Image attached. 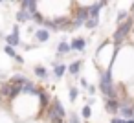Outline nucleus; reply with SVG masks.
I'll use <instances>...</instances> for the list:
<instances>
[{
  "label": "nucleus",
  "instance_id": "1",
  "mask_svg": "<svg viewBox=\"0 0 134 123\" xmlns=\"http://www.w3.org/2000/svg\"><path fill=\"white\" fill-rule=\"evenodd\" d=\"M132 26H134V19L132 17H127L121 24H118V28H116V31H114V42L119 46L127 37H129V33H130V30H132Z\"/></svg>",
  "mask_w": 134,
  "mask_h": 123
},
{
  "label": "nucleus",
  "instance_id": "2",
  "mask_svg": "<svg viewBox=\"0 0 134 123\" xmlns=\"http://www.w3.org/2000/svg\"><path fill=\"white\" fill-rule=\"evenodd\" d=\"M33 39H35V42H37V44L48 42V41H50V31H48V30H44V28H41V30H35V35H33Z\"/></svg>",
  "mask_w": 134,
  "mask_h": 123
},
{
  "label": "nucleus",
  "instance_id": "3",
  "mask_svg": "<svg viewBox=\"0 0 134 123\" xmlns=\"http://www.w3.org/2000/svg\"><path fill=\"white\" fill-rule=\"evenodd\" d=\"M20 9L33 15L37 11V0H20Z\"/></svg>",
  "mask_w": 134,
  "mask_h": 123
},
{
  "label": "nucleus",
  "instance_id": "4",
  "mask_svg": "<svg viewBox=\"0 0 134 123\" xmlns=\"http://www.w3.org/2000/svg\"><path fill=\"white\" fill-rule=\"evenodd\" d=\"M85 48H86V41L83 37H75L70 42V50L72 52H85Z\"/></svg>",
  "mask_w": 134,
  "mask_h": 123
},
{
  "label": "nucleus",
  "instance_id": "5",
  "mask_svg": "<svg viewBox=\"0 0 134 123\" xmlns=\"http://www.w3.org/2000/svg\"><path fill=\"white\" fill-rule=\"evenodd\" d=\"M52 68H53V75H55L57 79H63L64 74H66V68H68V66H66L64 63H57V61H55V63L52 64Z\"/></svg>",
  "mask_w": 134,
  "mask_h": 123
},
{
  "label": "nucleus",
  "instance_id": "6",
  "mask_svg": "<svg viewBox=\"0 0 134 123\" xmlns=\"http://www.w3.org/2000/svg\"><path fill=\"white\" fill-rule=\"evenodd\" d=\"M81 68H83V59H77V61H74V63L66 68V72H68L70 75L77 77V75H79V72H81Z\"/></svg>",
  "mask_w": 134,
  "mask_h": 123
},
{
  "label": "nucleus",
  "instance_id": "7",
  "mask_svg": "<svg viewBox=\"0 0 134 123\" xmlns=\"http://www.w3.org/2000/svg\"><path fill=\"white\" fill-rule=\"evenodd\" d=\"M105 110L108 114H118L119 110V101L118 99H105Z\"/></svg>",
  "mask_w": 134,
  "mask_h": 123
},
{
  "label": "nucleus",
  "instance_id": "8",
  "mask_svg": "<svg viewBox=\"0 0 134 123\" xmlns=\"http://www.w3.org/2000/svg\"><path fill=\"white\" fill-rule=\"evenodd\" d=\"M86 9H88V19H99V11L103 9V6L99 2H96L92 6H88Z\"/></svg>",
  "mask_w": 134,
  "mask_h": 123
},
{
  "label": "nucleus",
  "instance_id": "9",
  "mask_svg": "<svg viewBox=\"0 0 134 123\" xmlns=\"http://www.w3.org/2000/svg\"><path fill=\"white\" fill-rule=\"evenodd\" d=\"M72 50H70V42H66V41H61L59 42V46H57V59H61V57H64L66 53H70Z\"/></svg>",
  "mask_w": 134,
  "mask_h": 123
},
{
  "label": "nucleus",
  "instance_id": "10",
  "mask_svg": "<svg viewBox=\"0 0 134 123\" xmlns=\"http://www.w3.org/2000/svg\"><path fill=\"white\" fill-rule=\"evenodd\" d=\"M4 39H6V44H8V46H13V48H17V46H22V42H20V37H19V35H15V33H9V35H6Z\"/></svg>",
  "mask_w": 134,
  "mask_h": 123
},
{
  "label": "nucleus",
  "instance_id": "11",
  "mask_svg": "<svg viewBox=\"0 0 134 123\" xmlns=\"http://www.w3.org/2000/svg\"><path fill=\"white\" fill-rule=\"evenodd\" d=\"M15 19H17V24H26V22H30V20H31V15H30L28 11L19 9V11H17V15H15Z\"/></svg>",
  "mask_w": 134,
  "mask_h": 123
},
{
  "label": "nucleus",
  "instance_id": "12",
  "mask_svg": "<svg viewBox=\"0 0 134 123\" xmlns=\"http://www.w3.org/2000/svg\"><path fill=\"white\" fill-rule=\"evenodd\" d=\"M33 74H35V77H39V79H48V77H50V72H48L44 66H41V64L33 66Z\"/></svg>",
  "mask_w": 134,
  "mask_h": 123
},
{
  "label": "nucleus",
  "instance_id": "13",
  "mask_svg": "<svg viewBox=\"0 0 134 123\" xmlns=\"http://www.w3.org/2000/svg\"><path fill=\"white\" fill-rule=\"evenodd\" d=\"M26 81H28V77H26V75H22V74H17V75H13V77H11L8 83H9V85H13V86H22Z\"/></svg>",
  "mask_w": 134,
  "mask_h": 123
},
{
  "label": "nucleus",
  "instance_id": "14",
  "mask_svg": "<svg viewBox=\"0 0 134 123\" xmlns=\"http://www.w3.org/2000/svg\"><path fill=\"white\" fill-rule=\"evenodd\" d=\"M37 94H39L37 97H39V101H41V107H48V105H50V97H48V94L42 92V90H39Z\"/></svg>",
  "mask_w": 134,
  "mask_h": 123
},
{
  "label": "nucleus",
  "instance_id": "15",
  "mask_svg": "<svg viewBox=\"0 0 134 123\" xmlns=\"http://www.w3.org/2000/svg\"><path fill=\"white\" fill-rule=\"evenodd\" d=\"M83 26H85V28H88V30H96V28L99 26V19H86Z\"/></svg>",
  "mask_w": 134,
  "mask_h": 123
},
{
  "label": "nucleus",
  "instance_id": "16",
  "mask_svg": "<svg viewBox=\"0 0 134 123\" xmlns=\"http://www.w3.org/2000/svg\"><path fill=\"white\" fill-rule=\"evenodd\" d=\"M4 52H6V55H8V57H11V59H15V55H17L15 48H13V46H8V44L4 46Z\"/></svg>",
  "mask_w": 134,
  "mask_h": 123
},
{
  "label": "nucleus",
  "instance_id": "17",
  "mask_svg": "<svg viewBox=\"0 0 134 123\" xmlns=\"http://www.w3.org/2000/svg\"><path fill=\"white\" fill-rule=\"evenodd\" d=\"M77 96H79V90H77L75 86H70V101H72V103L77 101Z\"/></svg>",
  "mask_w": 134,
  "mask_h": 123
},
{
  "label": "nucleus",
  "instance_id": "18",
  "mask_svg": "<svg viewBox=\"0 0 134 123\" xmlns=\"http://www.w3.org/2000/svg\"><path fill=\"white\" fill-rule=\"evenodd\" d=\"M81 116H83L85 119H88V118L92 116V107H88V105H85V107H83V110H81Z\"/></svg>",
  "mask_w": 134,
  "mask_h": 123
},
{
  "label": "nucleus",
  "instance_id": "19",
  "mask_svg": "<svg viewBox=\"0 0 134 123\" xmlns=\"http://www.w3.org/2000/svg\"><path fill=\"white\" fill-rule=\"evenodd\" d=\"M110 123H134V118H130V119H123V118L114 116V118L110 119Z\"/></svg>",
  "mask_w": 134,
  "mask_h": 123
},
{
  "label": "nucleus",
  "instance_id": "20",
  "mask_svg": "<svg viewBox=\"0 0 134 123\" xmlns=\"http://www.w3.org/2000/svg\"><path fill=\"white\" fill-rule=\"evenodd\" d=\"M31 20H35V24H39V26H41V24H42V20H44V17H42L39 11H35V13L31 15Z\"/></svg>",
  "mask_w": 134,
  "mask_h": 123
},
{
  "label": "nucleus",
  "instance_id": "21",
  "mask_svg": "<svg viewBox=\"0 0 134 123\" xmlns=\"http://www.w3.org/2000/svg\"><path fill=\"white\" fill-rule=\"evenodd\" d=\"M127 17H129V13H127V11H119V13H118V17H116V22H118V24H121Z\"/></svg>",
  "mask_w": 134,
  "mask_h": 123
},
{
  "label": "nucleus",
  "instance_id": "22",
  "mask_svg": "<svg viewBox=\"0 0 134 123\" xmlns=\"http://www.w3.org/2000/svg\"><path fill=\"white\" fill-rule=\"evenodd\" d=\"M68 123H81V121H79V116H77L75 112H70V114H68Z\"/></svg>",
  "mask_w": 134,
  "mask_h": 123
},
{
  "label": "nucleus",
  "instance_id": "23",
  "mask_svg": "<svg viewBox=\"0 0 134 123\" xmlns=\"http://www.w3.org/2000/svg\"><path fill=\"white\" fill-rule=\"evenodd\" d=\"M11 33L19 35V33H20V26H19V24H13V28H11Z\"/></svg>",
  "mask_w": 134,
  "mask_h": 123
},
{
  "label": "nucleus",
  "instance_id": "24",
  "mask_svg": "<svg viewBox=\"0 0 134 123\" xmlns=\"http://www.w3.org/2000/svg\"><path fill=\"white\" fill-rule=\"evenodd\" d=\"M86 90H88V94H92V96L96 94V86H94V85H88V86H86Z\"/></svg>",
  "mask_w": 134,
  "mask_h": 123
},
{
  "label": "nucleus",
  "instance_id": "25",
  "mask_svg": "<svg viewBox=\"0 0 134 123\" xmlns=\"http://www.w3.org/2000/svg\"><path fill=\"white\" fill-rule=\"evenodd\" d=\"M15 61H17L19 64H24V59H22V55H19V53L15 55Z\"/></svg>",
  "mask_w": 134,
  "mask_h": 123
},
{
  "label": "nucleus",
  "instance_id": "26",
  "mask_svg": "<svg viewBox=\"0 0 134 123\" xmlns=\"http://www.w3.org/2000/svg\"><path fill=\"white\" fill-rule=\"evenodd\" d=\"M79 83H81V86H83V88H86V86H88V81H86L85 77H81V79H79Z\"/></svg>",
  "mask_w": 134,
  "mask_h": 123
},
{
  "label": "nucleus",
  "instance_id": "27",
  "mask_svg": "<svg viewBox=\"0 0 134 123\" xmlns=\"http://www.w3.org/2000/svg\"><path fill=\"white\" fill-rule=\"evenodd\" d=\"M94 103H96V99H94V97H88V99H86V105H88V107H92Z\"/></svg>",
  "mask_w": 134,
  "mask_h": 123
},
{
  "label": "nucleus",
  "instance_id": "28",
  "mask_svg": "<svg viewBox=\"0 0 134 123\" xmlns=\"http://www.w3.org/2000/svg\"><path fill=\"white\" fill-rule=\"evenodd\" d=\"M107 2H108V0H99V4H101V6H107Z\"/></svg>",
  "mask_w": 134,
  "mask_h": 123
},
{
  "label": "nucleus",
  "instance_id": "29",
  "mask_svg": "<svg viewBox=\"0 0 134 123\" xmlns=\"http://www.w3.org/2000/svg\"><path fill=\"white\" fill-rule=\"evenodd\" d=\"M130 11H134V2H132V6H130Z\"/></svg>",
  "mask_w": 134,
  "mask_h": 123
},
{
  "label": "nucleus",
  "instance_id": "30",
  "mask_svg": "<svg viewBox=\"0 0 134 123\" xmlns=\"http://www.w3.org/2000/svg\"><path fill=\"white\" fill-rule=\"evenodd\" d=\"M4 2H8V0H0V4H4Z\"/></svg>",
  "mask_w": 134,
  "mask_h": 123
},
{
  "label": "nucleus",
  "instance_id": "31",
  "mask_svg": "<svg viewBox=\"0 0 134 123\" xmlns=\"http://www.w3.org/2000/svg\"><path fill=\"white\" fill-rule=\"evenodd\" d=\"M132 108H134V107H132ZM132 118H134V114H132Z\"/></svg>",
  "mask_w": 134,
  "mask_h": 123
},
{
  "label": "nucleus",
  "instance_id": "32",
  "mask_svg": "<svg viewBox=\"0 0 134 123\" xmlns=\"http://www.w3.org/2000/svg\"><path fill=\"white\" fill-rule=\"evenodd\" d=\"M17 2H20V0H17Z\"/></svg>",
  "mask_w": 134,
  "mask_h": 123
}]
</instances>
